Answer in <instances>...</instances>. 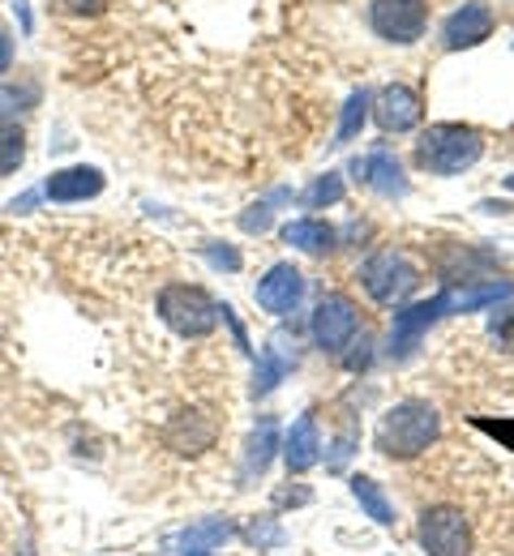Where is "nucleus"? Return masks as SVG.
Here are the masks:
<instances>
[{
	"label": "nucleus",
	"mask_w": 514,
	"mask_h": 556,
	"mask_svg": "<svg viewBox=\"0 0 514 556\" xmlns=\"http://www.w3.org/2000/svg\"><path fill=\"white\" fill-rule=\"evenodd\" d=\"M284 240L300 253H326V249H335V227L322 218H292L284 227Z\"/></svg>",
	"instance_id": "f3484780"
},
{
	"label": "nucleus",
	"mask_w": 514,
	"mask_h": 556,
	"mask_svg": "<svg viewBox=\"0 0 514 556\" xmlns=\"http://www.w3.org/2000/svg\"><path fill=\"white\" fill-rule=\"evenodd\" d=\"M245 540H249L253 548H279V544H284V527H279L275 518H253V522L245 527Z\"/></svg>",
	"instance_id": "393cba45"
},
{
	"label": "nucleus",
	"mask_w": 514,
	"mask_h": 556,
	"mask_svg": "<svg viewBox=\"0 0 514 556\" xmlns=\"http://www.w3.org/2000/svg\"><path fill=\"white\" fill-rule=\"evenodd\" d=\"M514 287L511 282H472V287H450L438 291L434 300H421L403 313H394V326H390V359H408L416 343L425 339L429 326H438L441 317L450 313H476L485 304H498V300H511Z\"/></svg>",
	"instance_id": "f257e3e1"
},
{
	"label": "nucleus",
	"mask_w": 514,
	"mask_h": 556,
	"mask_svg": "<svg viewBox=\"0 0 514 556\" xmlns=\"http://www.w3.org/2000/svg\"><path fill=\"white\" fill-rule=\"evenodd\" d=\"M352 172H356L361 185H368V189L381 193V198H403V193H408L403 167H399V159H394L390 150H373L368 159H356Z\"/></svg>",
	"instance_id": "f8f14e48"
},
{
	"label": "nucleus",
	"mask_w": 514,
	"mask_h": 556,
	"mask_svg": "<svg viewBox=\"0 0 514 556\" xmlns=\"http://www.w3.org/2000/svg\"><path fill=\"white\" fill-rule=\"evenodd\" d=\"M271 202H275V198H271ZM271 202H258L249 214H240V227H245V231H266V227H271Z\"/></svg>",
	"instance_id": "cd10ccee"
},
{
	"label": "nucleus",
	"mask_w": 514,
	"mask_h": 556,
	"mask_svg": "<svg viewBox=\"0 0 514 556\" xmlns=\"http://www.w3.org/2000/svg\"><path fill=\"white\" fill-rule=\"evenodd\" d=\"M22 159H26V134L4 121V125H0V180H4L9 172H17Z\"/></svg>",
	"instance_id": "5701e85b"
},
{
	"label": "nucleus",
	"mask_w": 514,
	"mask_h": 556,
	"mask_svg": "<svg viewBox=\"0 0 514 556\" xmlns=\"http://www.w3.org/2000/svg\"><path fill=\"white\" fill-rule=\"evenodd\" d=\"M421 116H425V103H421V94H416L412 86H403V81H390V86L373 99V121L381 125V134H412V129L421 125Z\"/></svg>",
	"instance_id": "1a4fd4ad"
},
{
	"label": "nucleus",
	"mask_w": 514,
	"mask_h": 556,
	"mask_svg": "<svg viewBox=\"0 0 514 556\" xmlns=\"http://www.w3.org/2000/svg\"><path fill=\"white\" fill-rule=\"evenodd\" d=\"M368 108H373V94H368L365 86L348 99V108H343V121H339V138H335V146H348V141L356 138L361 129H365L368 121Z\"/></svg>",
	"instance_id": "412c9836"
},
{
	"label": "nucleus",
	"mask_w": 514,
	"mask_h": 556,
	"mask_svg": "<svg viewBox=\"0 0 514 556\" xmlns=\"http://www.w3.org/2000/svg\"><path fill=\"white\" fill-rule=\"evenodd\" d=\"M356 326H361V317H356V304L348 295H326L313 313V339L326 355H343Z\"/></svg>",
	"instance_id": "6e6552de"
},
{
	"label": "nucleus",
	"mask_w": 514,
	"mask_h": 556,
	"mask_svg": "<svg viewBox=\"0 0 514 556\" xmlns=\"http://www.w3.org/2000/svg\"><path fill=\"white\" fill-rule=\"evenodd\" d=\"M309 501V488H296V492H279V505H304Z\"/></svg>",
	"instance_id": "7c9ffc66"
},
{
	"label": "nucleus",
	"mask_w": 514,
	"mask_h": 556,
	"mask_svg": "<svg viewBox=\"0 0 514 556\" xmlns=\"http://www.w3.org/2000/svg\"><path fill=\"white\" fill-rule=\"evenodd\" d=\"M236 535V527L227 522V518H206V522H193V527H185L180 535H176V548L180 553H211V548H220Z\"/></svg>",
	"instance_id": "dca6fc26"
},
{
	"label": "nucleus",
	"mask_w": 514,
	"mask_h": 556,
	"mask_svg": "<svg viewBox=\"0 0 514 556\" xmlns=\"http://www.w3.org/2000/svg\"><path fill=\"white\" fill-rule=\"evenodd\" d=\"M159 317L167 330H176L180 339H206L220 326V304L189 282H172L159 291Z\"/></svg>",
	"instance_id": "20e7f679"
},
{
	"label": "nucleus",
	"mask_w": 514,
	"mask_h": 556,
	"mask_svg": "<svg viewBox=\"0 0 514 556\" xmlns=\"http://www.w3.org/2000/svg\"><path fill=\"white\" fill-rule=\"evenodd\" d=\"M493 339H498L502 348L514 351V308H506V313H498V317H493Z\"/></svg>",
	"instance_id": "c85d7f7f"
},
{
	"label": "nucleus",
	"mask_w": 514,
	"mask_h": 556,
	"mask_svg": "<svg viewBox=\"0 0 514 556\" xmlns=\"http://www.w3.org/2000/svg\"><path fill=\"white\" fill-rule=\"evenodd\" d=\"M416 540L429 556H472V527L463 518V509L454 505H434L421 514Z\"/></svg>",
	"instance_id": "423d86ee"
},
{
	"label": "nucleus",
	"mask_w": 514,
	"mask_h": 556,
	"mask_svg": "<svg viewBox=\"0 0 514 556\" xmlns=\"http://www.w3.org/2000/svg\"><path fill=\"white\" fill-rule=\"evenodd\" d=\"M335 202H343V176H339V172H326V176H317V180L309 185L304 206L322 210V206H335Z\"/></svg>",
	"instance_id": "b1692460"
},
{
	"label": "nucleus",
	"mask_w": 514,
	"mask_h": 556,
	"mask_svg": "<svg viewBox=\"0 0 514 556\" xmlns=\"http://www.w3.org/2000/svg\"><path fill=\"white\" fill-rule=\"evenodd\" d=\"M167 445L176 454H202L215 445V424L202 416V412H180V416L167 424Z\"/></svg>",
	"instance_id": "2eb2a0df"
},
{
	"label": "nucleus",
	"mask_w": 514,
	"mask_h": 556,
	"mask_svg": "<svg viewBox=\"0 0 514 556\" xmlns=\"http://www.w3.org/2000/svg\"><path fill=\"white\" fill-rule=\"evenodd\" d=\"M352 496L361 501V509H365L377 527H394V505H390V496L381 492L377 480H368V476H352Z\"/></svg>",
	"instance_id": "6ab92c4d"
},
{
	"label": "nucleus",
	"mask_w": 514,
	"mask_h": 556,
	"mask_svg": "<svg viewBox=\"0 0 514 556\" xmlns=\"http://www.w3.org/2000/svg\"><path fill=\"white\" fill-rule=\"evenodd\" d=\"M361 282H365L368 300L394 308V304H403L421 287V270H416L412 257H403L394 249H381V253H373L365 266H361Z\"/></svg>",
	"instance_id": "39448f33"
},
{
	"label": "nucleus",
	"mask_w": 514,
	"mask_h": 556,
	"mask_svg": "<svg viewBox=\"0 0 514 556\" xmlns=\"http://www.w3.org/2000/svg\"><path fill=\"white\" fill-rule=\"evenodd\" d=\"M202 257L211 262V266H220V270H240V253L236 249H227V244H202Z\"/></svg>",
	"instance_id": "bb28decb"
},
{
	"label": "nucleus",
	"mask_w": 514,
	"mask_h": 556,
	"mask_svg": "<svg viewBox=\"0 0 514 556\" xmlns=\"http://www.w3.org/2000/svg\"><path fill=\"white\" fill-rule=\"evenodd\" d=\"M493 35V9L485 0H467L463 9H454L441 26V43L450 52H463V48H480L485 39Z\"/></svg>",
	"instance_id": "9d476101"
},
{
	"label": "nucleus",
	"mask_w": 514,
	"mask_h": 556,
	"mask_svg": "<svg viewBox=\"0 0 514 556\" xmlns=\"http://www.w3.org/2000/svg\"><path fill=\"white\" fill-rule=\"evenodd\" d=\"M275 450H279V424L266 416L258 428H253L249 445H245V476H262V471L271 467Z\"/></svg>",
	"instance_id": "a211bd4d"
},
{
	"label": "nucleus",
	"mask_w": 514,
	"mask_h": 556,
	"mask_svg": "<svg viewBox=\"0 0 514 556\" xmlns=\"http://www.w3.org/2000/svg\"><path fill=\"white\" fill-rule=\"evenodd\" d=\"M9 65H13V39L0 30V73H9Z\"/></svg>",
	"instance_id": "c756f323"
},
{
	"label": "nucleus",
	"mask_w": 514,
	"mask_h": 556,
	"mask_svg": "<svg viewBox=\"0 0 514 556\" xmlns=\"http://www.w3.org/2000/svg\"><path fill=\"white\" fill-rule=\"evenodd\" d=\"M368 26L386 43H416L429 26V9H425V0H373Z\"/></svg>",
	"instance_id": "0eeeda50"
},
{
	"label": "nucleus",
	"mask_w": 514,
	"mask_h": 556,
	"mask_svg": "<svg viewBox=\"0 0 514 556\" xmlns=\"http://www.w3.org/2000/svg\"><path fill=\"white\" fill-rule=\"evenodd\" d=\"M52 9L65 17H95L108 9V0H52Z\"/></svg>",
	"instance_id": "a878e982"
},
{
	"label": "nucleus",
	"mask_w": 514,
	"mask_h": 556,
	"mask_svg": "<svg viewBox=\"0 0 514 556\" xmlns=\"http://www.w3.org/2000/svg\"><path fill=\"white\" fill-rule=\"evenodd\" d=\"M284 372H288V359L279 355L275 348H266L262 355H258V372H253V394L258 399H266L279 381H284Z\"/></svg>",
	"instance_id": "4be33fe9"
},
{
	"label": "nucleus",
	"mask_w": 514,
	"mask_h": 556,
	"mask_svg": "<svg viewBox=\"0 0 514 556\" xmlns=\"http://www.w3.org/2000/svg\"><path fill=\"white\" fill-rule=\"evenodd\" d=\"M485 154V138L472 125H429L416 141V163L434 176H459L476 167Z\"/></svg>",
	"instance_id": "7ed1b4c3"
},
{
	"label": "nucleus",
	"mask_w": 514,
	"mask_h": 556,
	"mask_svg": "<svg viewBox=\"0 0 514 556\" xmlns=\"http://www.w3.org/2000/svg\"><path fill=\"white\" fill-rule=\"evenodd\" d=\"M317 458H322V432H317V416H313V412H304V416L292 424L288 441H284V463H288V471L304 476V471H313V467H317Z\"/></svg>",
	"instance_id": "ddd939ff"
},
{
	"label": "nucleus",
	"mask_w": 514,
	"mask_h": 556,
	"mask_svg": "<svg viewBox=\"0 0 514 556\" xmlns=\"http://www.w3.org/2000/svg\"><path fill=\"white\" fill-rule=\"evenodd\" d=\"M441 432V416L434 403L425 399H408L399 407H390L377 424V450L394 463H412L421 458Z\"/></svg>",
	"instance_id": "f03ea898"
},
{
	"label": "nucleus",
	"mask_w": 514,
	"mask_h": 556,
	"mask_svg": "<svg viewBox=\"0 0 514 556\" xmlns=\"http://www.w3.org/2000/svg\"><path fill=\"white\" fill-rule=\"evenodd\" d=\"M35 103H39V81H30V77H22V81H0V125H4L9 116L30 112Z\"/></svg>",
	"instance_id": "aec40b11"
},
{
	"label": "nucleus",
	"mask_w": 514,
	"mask_h": 556,
	"mask_svg": "<svg viewBox=\"0 0 514 556\" xmlns=\"http://www.w3.org/2000/svg\"><path fill=\"white\" fill-rule=\"evenodd\" d=\"M43 193L61 206L70 202H86V198H99L103 193V172L99 167H65V172H52Z\"/></svg>",
	"instance_id": "4468645a"
},
{
	"label": "nucleus",
	"mask_w": 514,
	"mask_h": 556,
	"mask_svg": "<svg viewBox=\"0 0 514 556\" xmlns=\"http://www.w3.org/2000/svg\"><path fill=\"white\" fill-rule=\"evenodd\" d=\"M506 189H514V176H506Z\"/></svg>",
	"instance_id": "2f4dec72"
},
{
	"label": "nucleus",
	"mask_w": 514,
	"mask_h": 556,
	"mask_svg": "<svg viewBox=\"0 0 514 556\" xmlns=\"http://www.w3.org/2000/svg\"><path fill=\"white\" fill-rule=\"evenodd\" d=\"M185 556H211V553H185Z\"/></svg>",
	"instance_id": "473e14b6"
},
{
	"label": "nucleus",
	"mask_w": 514,
	"mask_h": 556,
	"mask_svg": "<svg viewBox=\"0 0 514 556\" xmlns=\"http://www.w3.org/2000/svg\"><path fill=\"white\" fill-rule=\"evenodd\" d=\"M300 295H304V275L296 270L292 262L271 266V270H266V278L258 282V304H262L266 313H275V317L292 313L296 304H300Z\"/></svg>",
	"instance_id": "9b49d317"
}]
</instances>
